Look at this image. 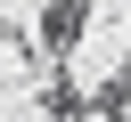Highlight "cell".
<instances>
[{"label":"cell","instance_id":"obj_1","mask_svg":"<svg viewBox=\"0 0 131 122\" xmlns=\"http://www.w3.org/2000/svg\"><path fill=\"white\" fill-rule=\"evenodd\" d=\"M90 33V0H41V16H33V41L49 49V57H74V41Z\"/></svg>","mask_w":131,"mask_h":122}]
</instances>
